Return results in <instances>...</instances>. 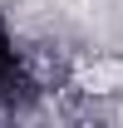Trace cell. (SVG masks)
<instances>
[{"label": "cell", "instance_id": "obj_1", "mask_svg": "<svg viewBox=\"0 0 123 128\" xmlns=\"http://www.w3.org/2000/svg\"><path fill=\"white\" fill-rule=\"evenodd\" d=\"M40 74H34L30 54L20 49L10 20L0 15V108H25L30 98H40Z\"/></svg>", "mask_w": 123, "mask_h": 128}]
</instances>
